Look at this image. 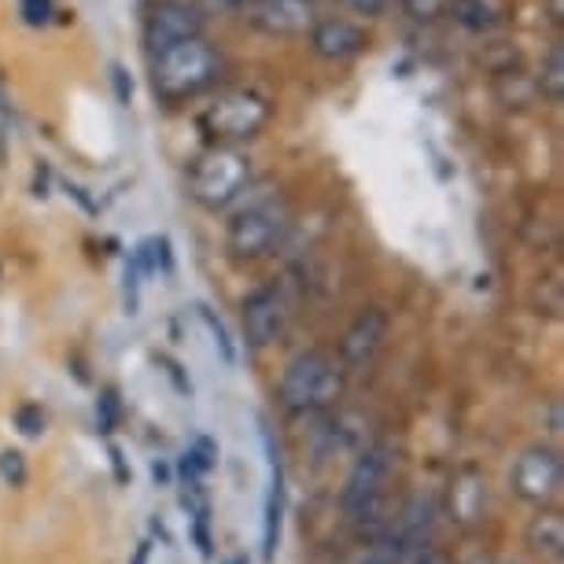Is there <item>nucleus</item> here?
I'll use <instances>...</instances> for the list:
<instances>
[{
  "mask_svg": "<svg viewBox=\"0 0 564 564\" xmlns=\"http://www.w3.org/2000/svg\"><path fill=\"white\" fill-rule=\"evenodd\" d=\"M48 15H52V4H48V0H23V19H26L30 26L48 23Z\"/></svg>",
  "mask_w": 564,
  "mask_h": 564,
  "instance_id": "obj_24",
  "label": "nucleus"
},
{
  "mask_svg": "<svg viewBox=\"0 0 564 564\" xmlns=\"http://www.w3.org/2000/svg\"><path fill=\"white\" fill-rule=\"evenodd\" d=\"M284 226H289V207H284L281 199L276 196L254 199L240 215H232L226 243L237 259H262V254H270L276 248V240L284 237Z\"/></svg>",
  "mask_w": 564,
  "mask_h": 564,
  "instance_id": "obj_5",
  "label": "nucleus"
},
{
  "mask_svg": "<svg viewBox=\"0 0 564 564\" xmlns=\"http://www.w3.org/2000/svg\"><path fill=\"white\" fill-rule=\"evenodd\" d=\"M289 328V300L276 284H265V289L251 292L248 303H243V333L254 347H270L273 339L284 336Z\"/></svg>",
  "mask_w": 564,
  "mask_h": 564,
  "instance_id": "obj_9",
  "label": "nucleus"
},
{
  "mask_svg": "<svg viewBox=\"0 0 564 564\" xmlns=\"http://www.w3.org/2000/svg\"><path fill=\"white\" fill-rule=\"evenodd\" d=\"M243 8V0H196V12L199 15H232V12H240Z\"/></svg>",
  "mask_w": 564,
  "mask_h": 564,
  "instance_id": "obj_22",
  "label": "nucleus"
},
{
  "mask_svg": "<svg viewBox=\"0 0 564 564\" xmlns=\"http://www.w3.org/2000/svg\"><path fill=\"white\" fill-rule=\"evenodd\" d=\"M270 122V100L259 89H221L215 100L199 111V130L215 144H243L262 133Z\"/></svg>",
  "mask_w": 564,
  "mask_h": 564,
  "instance_id": "obj_3",
  "label": "nucleus"
},
{
  "mask_svg": "<svg viewBox=\"0 0 564 564\" xmlns=\"http://www.w3.org/2000/svg\"><path fill=\"white\" fill-rule=\"evenodd\" d=\"M388 468H391V446L388 443H377L369 446L366 454L358 457L355 468H350L347 476V487H344V509L347 517H369L372 506H377L380 498V487L388 480Z\"/></svg>",
  "mask_w": 564,
  "mask_h": 564,
  "instance_id": "obj_7",
  "label": "nucleus"
},
{
  "mask_svg": "<svg viewBox=\"0 0 564 564\" xmlns=\"http://www.w3.org/2000/svg\"><path fill=\"white\" fill-rule=\"evenodd\" d=\"M550 19H553V23H561V19H564V0H550Z\"/></svg>",
  "mask_w": 564,
  "mask_h": 564,
  "instance_id": "obj_30",
  "label": "nucleus"
},
{
  "mask_svg": "<svg viewBox=\"0 0 564 564\" xmlns=\"http://www.w3.org/2000/svg\"><path fill=\"white\" fill-rule=\"evenodd\" d=\"M561 457L546 451V446H531L513 462V473H509V484L513 491L524 498V502H550V498L561 495Z\"/></svg>",
  "mask_w": 564,
  "mask_h": 564,
  "instance_id": "obj_8",
  "label": "nucleus"
},
{
  "mask_svg": "<svg viewBox=\"0 0 564 564\" xmlns=\"http://www.w3.org/2000/svg\"><path fill=\"white\" fill-rule=\"evenodd\" d=\"M402 561V542L399 535H388V539H380L377 546L366 550L355 564H399Z\"/></svg>",
  "mask_w": 564,
  "mask_h": 564,
  "instance_id": "obj_19",
  "label": "nucleus"
},
{
  "mask_svg": "<svg viewBox=\"0 0 564 564\" xmlns=\"http://www.w3.org/2000/svg\"><path fill=\"white\" fill-rule=\"evenodd\" d=\"M240 12L265 37H300L317 23L314 0H243Z\"/></svg>",
  "mask_w": 564,
  "mask_h": 564,
  "instance_id": "obj_6",
  "label": "nucleus"
},
{
  "mask_svg": "<svg viewBox=\"0 0 564 564\" xmlns=\"http://www.w3.org/2000/svg\"><path fill=\"white\" fill-rule=\"evenodd\" d=\"M115 410H119V402H115V391H104V399H100V424H104V432H111V424H115Z\"/></svg>",
  "mask_w": 564,
  "mask_h": 564,
  "instance_id": "obj_26",
  "label": "nucleus"
},
{
  "mask_svg": "<svg viewBox=\"0 0 564 564\" xmlns=\"http://www.w3.org/2000/svg\"><path fill=\"white\" fill-rule=\"evenodd\" d=\"M339 388H344V380H339V369L333 366V358H325L322 350H306V355L289 361L276 395H281L284 410L311 413L339 399Z\"/></svg>",
  "mask_w": 564,
  "mask_h": 564,
  "instance_id": "obj_4",
  "label": "nucleus"
},
{
  "mask_svg": "<svg viewBox=\"0 0 564 564\" xmlns=\"http://www.w3.org/2000/svg\"><path fill=\"white\" fill-rule=\"evenodd\" d=\"M528 542H531V550H539V553H561V546H564V524H561V517L546 513V517L531 520Z\"/></svg>",
  "mask_w": 564,
  "mask_h": 564,
  "instance_id": "obj_15",
  "label": "nucleus"
},
{
  "mask_svg": "<svg viewBox=\"0 0 564 564\" xmlns=\"http://www.w3.org/2000/svg\"><path fill=\"white\" fill-rule=\"evenodd\" d=\"M251 181V159L237 144H215L204 155H196L188 170V196L199 207L221 210L237 199Z\"/></svg>",
  "mask_w": 564,
  "mask_h": 564,
  "instance_id": "obj_2",
  "label": "nucleus"
},
{
  "mask_svg": "<svg viewBox=\"0 0 564 564\" xmlns=\"http://www.w3.org/2000/svg\"><path fill=\"white\" fill-rule=\"evenodd\" d=\"M451 12L468 30H487L495 26V8L487 0H451Z\"/></svg>",
  "mask_w": 564,
  "mask_h": 564,
  "instance_id": "obj_16",
  "label": "nucleus"
},
{
  "mask_svg": "<svg viewBox=\"0 0 564 564\" xmlns=\"http://www.w3.org/2000/svg\"><path fill=\"white\" fill-rule=\"evenodd\" d=\"M402 8H406V15L417 19V23H435L440 15L451 12V0H402Z\"/></svg>",
  "mask_w": 564,
  "mask_h": 564,
  "instance_id": "obj_20",
  "label": "nucleus"
},
{
  "mask_svg": "<svg viewBox=\"0 0 564 564\" xmlns=\"http://www.w3.org/2000/svg\"><path fill=\"white\" fill-rule=\"evenodd\" d=\"M281 468H273V480H270V495H265V524H262V557L273 561L276 546H281Z\"/></svg>",
  "mask_w": 564,
  "mask_h": 564,
  "instance_id": "obj_13",
  "label": "nucleus"
},
{
  "mask_svg": "<svg viewBox=\"0 0 564 564\" xmlns=\"http://www.w3.org/2000/svg\"><path fill=\"white\" fill-rule=\"evenodd\" d=\"M15 429L26 435V440H41L48 429V417H45V410L34 406V402H26V406H19L15 410Z\"/></svg>",
  "mask_w": 564,
  "mask_h": 564,
  "instance_id": "obj_18",
  "label": "nucleus"
},
{
  "mask_svg": "<svg viewBox=\"0 0 564 564\" xmlns=\"http://www.w3.org/2000/svg\"><path fill=\"white\" fill-rule=\"evenodd\" d=\"M218 74H221V56L204 37L177 41V45L152 56V89L166 104L199 97V93L218 82Z\"/></svg>",
  "mask_w": 564,
  "mask_h": 564,
  "instance_id": "obj_1",
  "label": "nucleus"
},
{
  "mask_svg": "<svg viewBox=\"0 0 564 564\" xmlns=\"http://www.w3.org/2000/svg\"><path fill=\"white\" fill-rule=\"evenodd\" d=\"M199 314H204V322H207V328H210V336H215V344H218V350H221V358H226V361L237 358V350H232V339H229L226 328H221V322H215V314H210L207 306H199Z\"/></svg>",
  "mask_w": 564,
  "mask_h": 564,
  "instance_id": "obj_21",
  "label": "nucleus"
},
{
  "mask_svg": "<svg viewBox=\"0 0 564 564\" xmlns=\"http://www.w3.org/2000/svg\"><path fill=\"white\" fill-rule=\"evenodd\" d=\"M350 15H361V19H377L380 12L388 8V0H339Z\"/></svg>",
  "mask_w": 564,
  "mask_h": 564,
  "instance_id": "obj_23",
  "label": "nucleus"
},
{
  "mask_svg": "<svg viewBox=\"0 0 564 564\" xmlns=\"http://www.w3.org/2000/svg\"><path fill=\"white\" fill-rule=\"evenodd\" d=\"M26 476H30L26 457L19 454V451H12V446H4V451H0V484L12 487V491H19V487L26 484Z\"/></svg>",
  "mask_w": 564,
  "mask_h": 564,
  "instance_id": "obj_17",
  "label": "nucleus"
},
{
  "mask_svg": "<svg viewBox=\"0 0 564 564\" xmlns=\"http://www.w3.org/2000/svg\"><path fill=\"white\" fill-rule=\"evenodd\" d=\"M306 34H311V48L322 59H350L369 45L366 30L350 19H317Z\"/></svg>",
  "mask_w": 564,
  "mask_h": 564,
  "instance_id": "obj_12",
  "label": "nucleus"
},
{
  "mask_svg": "<svg viewBox=\"0 0 564 564\" xmlns=\"http://www.w3.org/2000/svg\"><path fill=\"white\" fill-rule=\"evenodd\" d=\"M550 424H553V429H550V432H553V435H557V432H561V406H553V413H550Z\"/></svg>",
  "mask_w": 564,
  "mask_h": 564,
  "instance_id": "obj_31",
  "label": "nucleus"
},
{
  "mask_svg": "<svg viewBox=\"0 0 564 564\" xmlns=\"http://www.w3.org/2000/svg\"><path fill=\"white\" fill-rule=\"evenodd\" d=\"M384 336H388V314L380 311V306H366V311L347 325L344 339H339V361H344L347 369L369 366V361L377 358L380 344H384Z\"/></svg>",
  "mask_w": 564,
  "mask_h": 564,
  "instance_id": "obj_11",
  "label": "nucleus"
},
{
  "mask_svg": "<svg viewBox=\"0 0 564 564\" xmlns=\"http://www.w3.org/2000/svg\"><path fill=\"white\" fill-rule=\"evenodd\" d=\"M111 465H115V480H119V484L130 480V468H126V457H122L119 446H111Z\"/></svg>",
  "mask_w": 564,
  "mask_h": 564,
  "instance_id": "obj_27",
  "label": "nucleus"
},
{
  "mask_svg": "<svg viewBox=\"0 0 564 564\" xmlns=\"http://www.w3.org/2000/svg\"><path fill=\"white\" fill-rule=\"evenodd\" d=\"M204 30V15L196 12V4H181V0H166V4L152 8L144 23V45L148 52H163L177 41H188V37H199Z\"/></svg>",
  "mask_w": 564,
  "mask_h": 564,
  "instance_id": "obj_10",
  "label": "nucleus"
},
{
  "mask_svg": "<svg viewBox=\"0 0 564 564\" xmlns=\"http://www.w3.org/2000/svg\"><path fill=\"white\" fill-rule=\"evenodd\" d=\"M207 520L210 517H193V539H196V550H199V557H210V531H207Z\"/></svg>",
  "mask_w": 564,
  "mask_h": 564,
  "instance_id": "obj_25",
  "label": "nucleus"
},
{
  "mask_svg": "<svg viewBox=\"0 0 564 564\" xmlns=\"http://www.w3.org/2000/svg\"><path fill=\"white\" fill-rule=\"evenodd\" d=\"M539 89L542 97L550 104H561L564 100V48L553 45L542 59V70H539Z\"/></svg>",
  "mask_w": 564,
  "mask_h": 564,
  "instance_id": "obj_14",
  "label": "nucleus"
},
{
  "mask_svg": "<svg viewBox=\"0 0 564 564\" xmlns=\"http://www.w3.org/2000/svg\"><path fill=\"white\" fill-rule=\"evenodd\" d=\"M152 476H155V484H170V468L166 465H152Z\"/></svg>",
  "mask_w": 564,
  "mask_h": 564,
  "instance_id": "obj_29",
  "label": "nucleus"
},
{
  "mask_svg": "<svg viewBox=\"0 0 564 564\" xmlns=\"http://www.w3.org/2000/svg\"><path fill=\"white\" fill-rule=\"evenodd\" d=\"M148 557H152V542L141 539V542H137V553H133L130 564H148Z\"/></svg>",
  "mask_w": 564,
  "mask_h": 564,
  "instance_id": "obj_28",
  "label": "nucleus"
}]
</instances>
